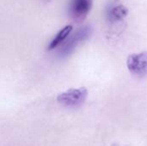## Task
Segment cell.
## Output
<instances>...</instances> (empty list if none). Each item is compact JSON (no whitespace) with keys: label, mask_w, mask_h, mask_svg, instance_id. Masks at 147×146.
<instances>
[{"label":"cell","mask_w":147,"mask_h":146,"mask_svg":"<svg viewBox=\"0 0 147 146\" xmlns=\"http://www.w3.org/2000/svg\"><path fill=\"white\" fill-rule=\"evenodd\" d=\"M88 95L89 92L85 87L71 88L59 94L56 99L59 105L65 108H73L84 104L88 97Z\"/></svg>","instance_id":"6da1fadb"},{"label":"cell","mask_w":147,"mask_h":146,"mask_svg":"<svg viewBox=\"0 0 147 146\" xmlns=\"http://www.w3.org/2000/svg\"><path fill=\"white\" fill-rule=\"evenodd\" d=\"M127 67L135 77H143L147 75V51L133 53L127 59Z\"/></svg>","instance_id":"7a4b0ae2"},{"label":"cell","mask_w":147,"mask_h":146,"mask_svg":"<svg viewBox=\"0 0 147 146\" xmlns=\"http://www.w3.org/2000/svg\"><path fill=\"white\" fill-rule=\"evenodd\" d=\"M92 5V0H71L70 13L74 19L82 20L89 13Z\"/></svg>","instance_id":"3957f363"},{"label":"cell","mask_w":147,"mask_h":146,"mask_svg":"<svg viewBox=\"0 0 147 146\" xmlns=\"http://www.w3.org/2000/svg\"><path fill=\"white\" fill-rule=\"evenodd\" d=\"M90 34V29L88 28H84L78 30L64 46V47L61 49L60 53L61 55H68L74 48L75 46L83 40H84Z\"/></svg>","instance_id":"277c9868"},{"label":"cell","mask_w":147,"mask_h":146,"mask_svg":"<svg viewBox=\"0 0 147 146\" xmlns=\"http://www.w3.org/2000/svg\"><path fill=\"white\" fill-rule=\"evenodd\" d=\"M72 26L71 25H67L65 27H64L62 29H60L58 34L53 37V39L51 40V42L49 43L48 46H47V50L52 51L53 49H55L56 47H58L59 45H61L65 39L70 35V34L72 31Z\"/></svg>","instance_id":"5b68a950"},{"label":"cell","mask_w":147,"mask_h":146,"mask_svg":"<svg viewBox=\"0 0 147 146\" xmlns=\"http://www.w3.org/2000/svg\"><path fill=\"white\" fill-rule=\"evenodd\" d=\"M127 14H128V9L122 4L115 6V8H113L111 11V15L116 20H120L126 17Z\"/></svg>","instance_id":"8992f818"}]
</instances>
